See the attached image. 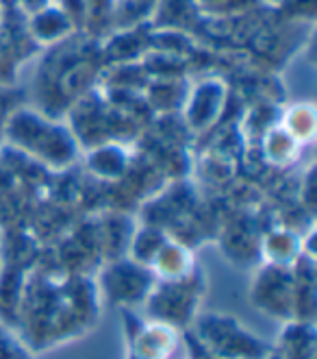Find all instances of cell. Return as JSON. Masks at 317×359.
Returning <instances> with one entry per match:
<instances>
[]
</instances>
